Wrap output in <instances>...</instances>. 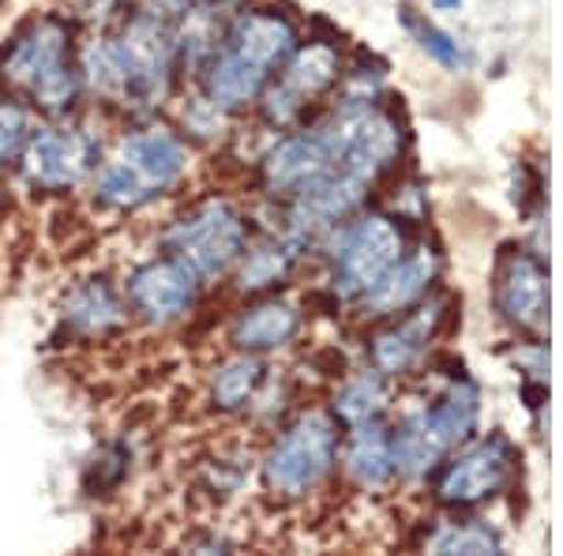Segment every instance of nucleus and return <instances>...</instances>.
<instances>
[{
  "mask_svg": "<svg viewBox=\"0 0 563 556\" xmlns=\"http://www.w3.org/2000/svg\"><path fill=\"white\" fill-rule=\"evenodd\" d=\"M432 8H435V12H459L462 0H432Z\"/></svg>",
  "mask_w": 563,
  "mask_h": 556,
  "instance_id": "29",
  "label": "nucleus"
},
{
  "mask_svg": "<svg viewBox=\"0 0 563 556\" xmlns=\"http://www.w3.org/2000/svg\"><path fill=\"white\" fill-rule=\"evenodd\" d=\"M260 170H263V185H267V193L294 196L297 188L308 185V181H316L320 173L339 170L331 132L316 129V132L286 135V140H278L275 148L263 154Z\"/></svg>",
  "mask_w": 563,
  "mask_h": 556,
  "instance_id": "12",
  "label": "nucleus"
},
{
  "mask_svg": "<svg viewBox=\"0 0 563 556\" xmlns=\"http://www.w3.org/2000/svg\"><path fill=\"white\" fill-rule=\"evenodd\" d=\"M477 414H481V391L474 380H455L440 403L421 410L424 425H429V433L440 440L443 451H451L455 444H462L470 433H474Z\"/></svg>",
  "mask_w": 563,
  "mask_h": 556,
  "instance_id": "21",
  "label": "nucleus"
},
{
  "mask_svg": "<svg viewBox=\"0 0 563 556\" xmlns=\"http://www.w3.org/2000/svg\"><path fill=\"white\" fill-rule=\"evenodd\" d=\"M294 50L297 26L282 12H271V8L241 12L230 23V31L222 34V42L211 50V57L203 61V68H199L203 98L214 102L222 113L260 102L275 68L286 65Z\"/></svg>",
  "mask_w": 563,
  "mask_h": 556,
  "instance_id": "2",
  "label": "nucleus"
},
{
  "mask_svg": "<svg viewBox=\"0 0 563 556\" xmlns=\"http://www.w3.org/2000/svg\"><path fill=\"white\" fill-rule=\"evenodd\" d=\"M297 263V244L294 241H263L256 249H244L238 260V286L244 294H260L271 290L278 282H286V275Z\"/></svg>",
  "mask_w": 563,
  "mask_h": 556,
  "instance_id": "24",
  "label": "nucleus"
},
{
  "mask_svg": "<svg viewBox=\"0 0 563 556\" xmlns=\"http://www.w3.org/2000/svg\"><path fill=\"white\" fill-rule=\"evenodd\" d=\"M334 451H339L334 417L308 410L289 428H282V436L263 455V486L286 500L305 497L331 473Z\"/></svg>",
  "mask_w": 563,
  "mask_h": 556,
  "instance_id": "6",
  "label": "nucleus"
},
{
  "mask_svg": "<svg viewBox=\"0 0 563 556\" xmlns=\"http://www.w3.org/2000/svg\"><path fill=\"white\" fill-rule=\"evenodd\" d=\"M327 132H331L339 170L368 181V185L398 159V151H402V129H398L395 117L379 113V109H368V106L346 109Z\"/></svg>",
  "mask_w": 563,
  "mask_h": 556,
  "instance_id": "10",
  "label": "nucleus"
},
{
  "mask_svg": "<svg viewBox=\"0 0 563 556\" xmlns=\"http://www.w3.org/2000/svg\"><path fill=\"white\" fill-rule=\"evenodd\" d=\"M301 331V308L289 301H256L230 324V346L241 353H271Z\"/></svg>",
  "mask_w": 563,
  "mask_h": 556,
  "instance_id": "16",
  "label": "nucleus"
},
{
  "mask_svg": "<svg viewBox=\"0 0 563 556\" xmlns=\"http://www.w3.org/2000/svg\"><path fill=\"white\" fill-rule=\"evenodd\" d=\"M440 313H443V305H429V308H421V313L406 316L402 324L379 331L376 339H372V364H376V372L398 377V372L413 369V364L421 361V353L429 350L435 327H440Z\"/></svg>",
  "mask_w": 563,
  "mask_h": 556,
  "instance_id": "19",
  "label": "nucleus"
},
{
  "mask_svg": "<svg viewBox=\"0 0 563 556\" xmlns=\"http://www.w3.org/2000/svg\"><path fill=\"white\" fill-rule=\"evenodd\" d=\"M278 84H267L263 90V117H267L271 124H289L301 109L312 102V98H320L327 87L339 79V53L331 50V45L323 42H312L305 45V50H294L289 53V61L282 65Z\"/></svg>",
  "mask_w": 563,
  "mask_h": 556,
  "instance_id": "11",
  "label": "nucleus"
},
{
  "mask_svg": "<svg viewBox=\"0 0 563 556\" xmlns=\"http://www.w3.org/2000/svg\"><path fill=\"white\" fill-rule=\"evenodd\" d=\"M4 4H8V0H0V12H4Z\"/></svg>",
  "mask_w": 563,
  "mask_h": 556,
  "instance_id": "30",
  "label": "nucleus"
},
{
  "mask_svg": "<svg viewBox=\"0 0 563 556\" xmlns=\"http://www.w3.org/2000/svg\"><path fill=\"white\" fill-rule=\"evenodd\" d=\"M60 320H65L71 335L106 339V335H113L117 327L129 320V305H124L121 294L106 279H84L60 301Z\"/></svg>",
  "mask_w": 563,
  "mask_h": 556,
  "instance_id": "15",
  "label": "nucleus"
},
{
  "mask_svg": "<svg viewBox=\"0 0 563 556\" xmlns=\"http://www.w3.org/2000/svg\"><path fill=\"white\" fill-rule=\"evenodd\" d=\"M499 313L519 327H538L549 313V279L533 257H511L496 282Z\"/></svg>",
  "mask_w": 563,
  "mask_h": 556,
  "instance_id": "17",
  "label": "nucleus"
},
{
  "mask_svg": "<svg viewBox=\"0 0 563 556\" xmlns=\"http://www.w3.org/2000/svg\"><path fill=\"white\" fill-rule=\"evenodd\" d=\"M365 196H368V181L353 177L346 170H327L294 193V207H289L294 230L297 233L331 230V226H339L342 218L357 211L365 204Z\"/></svg>",
  "mask_w": 563,
  "mask_h": 556,
  "instance_id": "13",
  "label": "nucleus"
},
{
  "mask_svg": "<svg viewBox=\"0 0 563 556\" xmlns=\"http://www.w3.org/2000/svg\"><path fill=\"white\" fill-rule=\"evenodd\" d=\"M199 282L192 271L185 268L177 257H151L143 263H135L124 279V301L140 320H147L154 327H166L185 320L199 301Z\"/></svg>",
  "mask_w": 563,
  "mask_h": 556,
  "instance_id": "9",
  "label": "nucleus"
},
{
  "mask_svg": "<svg viewBox=\"0 0 563 556\" xmlns=\"http://www.w3.org/2000/svg\"><path fill=\"white\" fill-rule=\"evenodd\" d=\"M432 553H466V556H488L499 553V537L488 531L485 523H459V526H443L440 534L429 542Z\"/></svg>",
  "mask_w": 563,
  "mask_h": 556,
  "instance_id": "27",
  "label": "nucleus"
},
{
  "mask_svg": "<svg viewBox=\"0 0 563 556\" xmlns=\"http://www.w3.org/2000/svg\"><path fill=\"white\" fill-rule=\"evenodd\" d=\"M507 462H511V444L504 436H488V440L474 444L443 470L440 478V500L451 508H470L488 500L504 486Z\"/></svg>",
  "mask_w": 563,
  "mask_h": 556,
  "instance_id": "14",
  "label": "nucleus"
},
{
  "mask_svg": "<svg viewBox=\"0 0 563 556\" xmlns=\"http://www.w3.org/2000/svg\"><path fill=\"white\" fill-rule=\"evenodd\" d=\"M188 12V4L169 8H140L135 20L113 39H98L84 50L79 76L84 87L117 106L154 109L169 95L177 61V31L174 23Z\"/></svg>",
  "mask_w": 563,
  "mask_h": 556,
  "instance_id": "1",
  "label": "nucleus"
},
{
  "mask_svg": "<svg viewBox=\"0 0 563 556\" xmlns=\"http://www.w3.org/2000/svg\"><path fill=\"white\" fill-rule=\"evenodd\" d=\"M26 135H31V113L20 98H0V170L20 159Z\"/></svg>",
  "mask_w": 563,
  "mask_h": 556,
  "instance_id": "28",
  "label": "nucleus"
},
{
  "mask_svg": "<svg viewBox=\"0 0 563 556\" xmlns=\"http://www.w3.org/2000/svg\"><path fill=\"white\" fill-rule=\"evenodd\" d=\"M402 20H406V26L417 34V45H421L424 53L435 61V65H443L448 72H462V68H470V50L462 42H455L451 39L448 31H440L435 23H429V20H417L413 15V8H402Z\"/></svg>",
  "mask_w": 563,
  "mask_h": 556,
  "instance_id": "26",
  "label": "nucleus"
},
{
  "mask_svg": "<svg viewBox=\"0 0 563 556\" xmlns=\"http://www.w3.org/2000/svg\"><path fill=\"white\" fill-rule=\"evenodd\" d=\"M440 440L429 433V425H424L421 414H410L402 425H398V433L390 436V462H395V473H402V478H424L429 470H435V462L443 459Z\"/></svg>",
  "mask_w": 563,
  "mask_h": 556,
  "instance_id": "23",
  "label": "nucleus"
},
{
  "mask_svg": "<svg viewBox=\"0 0 563 556\" xmlns=\"http://www.w3.org/2000/svg\"><path fill=\"white\" fill-rule=\"evenodd\" d=\"M267 380V369H263L260 353H241L211 369V380H207V403H211L214 414H241V410L252 406L256 391Z\"/></svg>",
  "mask_w": 563,
  "mask_h": 556,
  "instance_id": "20",
  "label": "nucleus"
},
{
  "mask_svg": "<svg viewBox=\"0 0 563 556\" xmlns=\"http://www.w3.org/2000/svg\"><path fill=\"white\" fill-rule=\"evenodd\" d=\"M0 84L20 102L60 121L84 98V76L71 65V23L57 12L34 15L0 53Z\"/></svg>",
  "mask_w": 563,
  "mask_h": 556,
  "instance_id": "3",
  "label": "nucleus"
},
{
  "mask_svg": "<svg viewBox=\"0 0 563 556\" xmlns=\"http://www.w3.org/2000/svg\"><path fill=\"white\" fill-rule=\"evenodd\" d=\"M188 166H192L188 143L166 124H147L121 135L117 151L98 162L95 199L106 211L132 215L180 188Z\"/></svg>",
  "mask_w": 563,
  "mask_h": 556,
  "instance_id": "4",
  "label": "nucleus"
},
{
  "mask_svg": "<svg viewBox=\"0 0 563 556\" xmlns=\"http://www.w3.org/2000/svg\"><path fill=\"white\" fill-rule=\"evenodd\" d=\"M162 249L185 263L203 286H214L238 268L241 252L249 249V226L230 199L211 196L169 222Z\"/></svg>",
  "mask_w": 563,
  "mask_h": 556,
  "instance_id": "5",
  "label": "nucleus"
},
{
  "mask_svg": "<svg viewBox=\"0 0 563 556\" xmlns=\"http://www.w3.org/2000/svg\"><path fill=\"white\" fill-rule=\"evenodd\" d=\"M406 237L387 215H368L353 222L334 252V294L357 301L402 260Z\"/></svg>",
  "mask_w": 563,
  "mask_h": 556,
  "instance_id": "8",
  "label": "nucleus"
},
{
  "mask_svg": "<svg viewBox=\"0 0 563 556\" xmlns=\"http://www.w3.org/2000/svg\"><path fill=\"white\" fill-rule=\"evenodd\" d=\"M346 470L357 486L379 489L390 481L395 462H390V433L379 422H361L353 425L350 444H346Z\"/></svg>",
  "mask_w": 563,
  "mask_h": 556,
  "instance_id": "22",
  "label": "nucleus"
},
{
  "mask_svg": "<svg viewBox=\"0 0 563 556\" xmlns=\"http://www.w3.org/2000/svg\"><path fill=\"white\" fill-rule=\"evenodd\" d=\"M387 406V384L379 372H361L334 395V417L346 425L376 422Z\"/></svg>",
  "mask_w": 563,
  "mask_h": 556,
  "instance_id": "25",
  "label": "nucleus"
},
{
  "mask_svg": "<svg viewBox=\"0 0 563 556\" xmlns=\"http://www.w3.org/2000/svg\"><path fill=\"white\" fill-rule=\"evenodd\" d=\"M98 162H102L98 140L90 132L76 129V124H42V129H31L20 151L23 177L38 193H71L87 177H95Z\"/></svg>",
  "mask_w": 563,
  "mask_h": 556,
  "instance_id": "7",
  "label": "nucleus"
},
{
  "mask_svg": "<svg viewBox=\"0 0 563 556\" xmlns=\"http://www.w3.org/2000/svg\"><path fill=\"white\" fill-rule=\"evenodd\" d=\"M435 271H440L435 252L421 249V252H413V257L398 260L395 268H390L361 301H365V308L372 316H395V313H402V308H410L413 301H421L424 294H429Z\"/></svg>",
  "mask_w": 563,
  "mask_h": 556,
  "instance_id": "18",
  "label": "nucleus"
}]
</instances>
